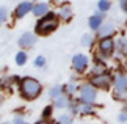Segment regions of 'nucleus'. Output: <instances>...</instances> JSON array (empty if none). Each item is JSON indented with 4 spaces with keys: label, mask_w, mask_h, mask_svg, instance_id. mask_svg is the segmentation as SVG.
<instances>
[{
    "label": "nucleus",
    "mask_w": 127,
    "mask_h": 124,
    "mask_svg": "<svg viewBox=\"0 0 127 124\" xmlns=\"http://www.w3.org/2000/svg\"><path fill=\"white\" fill-rule=\"evenodd\" d=\"M119 6H121V9L127 14V0H119Z\"/></svg>",
    "instance_id": "a878e982"
},
{
    "label": "nucleus",
    "mask_w": 127,
    "mask_h": 124,
    "mask_svg": "<svg viewBox=\"0 0 127 124\" xmlns=\"http://www.w3.org/2000/svg\"><path fill=\"white\" fill-rule=\"evenodd\" d=\"M80 112L82 113H93V107L91 105H83V107L80 108Z\"/></svg>",
    "instance_id": "393cba45"
},
{
    "label": "nucleus",
    "mask_w": 127,
    "mask_h": 124,
    "mask_svg": "<svg viewBox=\"0 0 127 124\" xmlns=\"http://www.w3.org/2000/svg\"><path fill=\"white\" fill-rule=\"evenodd\" d=\"M32 9H33V6H32L30 2H22V3H19L16 6V16L21 19V17L25 16L28 11H32Z\"/></svg>",
    "instance_id": "6e6552de"
},
{
    "label": "nucleus",
    "mask_w": 127,
    "mask_h": 124,
    "mask_svg": "<svg viewBox=\"0 0 127 124\" xmlns=\"http://www.w3.org/2000/svg\"><path fill=\"white\" fill-rule=\"evenodd\" d=\"M19 46L21 47H32L33 44L36 42V36L33 33H30V32H27V33H24L21 38H19Z\"/></svg>",
    "instance_id": "0eeeda50"
},
{
    "label": "nucleus",
    "mask_w": 127,
    "mask_h": 124,
    "mask_svg": "<svg viewBox=\"0 0 127 124\" xmlns=\"http://www.w3.org/2000/svg\"><path fill=\"white\" fill-rule=\"evenodd\" d=\"M44 64H46V58L44 57H38L35 60V66H38V68H42Z\"/></svg>",
    "instance_id": "4be33fe9"
},
{
    "label": "nucleus",
    "mask_w": 127,
    "mask_h": 124,
    "mask_svg": "<svg viewBox=\"0 0 127 124\" xmlns=\"http://www.w3.org/2000/svg\"><path fill=\"white\" fill-rule=\"evenodd\" d=\"M118 121H119V123H127V108H126V110H124L123 113H119Z\"/></svg>",
    "instance_id": "5701e85b"
},
{
    "label": "nucleus",
    "mask_w": 127,
    "mask_h": 124,
    "mask_svg": "<svg viewBox=\"0 0 127 124\" xmlns=\"http://www.w3.org/2000/svg\"><path fill=\"white\" fill-rule=\"evenodd\" d=\"M113 49H115V42L110 38H104L99 44V55L102 58H108L113 53Z\"/></svg>",
    "instance_id": "7ed1b4c3"
},
{
    "label": "nucleus",
    "mask_w": 127,
    "mask_h": 124,
    "mask_svg": "<svg viewBox=\"0 0 127 124\" xmlns=\"http://www.w3.org/2000/svg\"><path fill=\"white\" fill-rule=\"evenodd\" d=\"M50 115H52V108H50V107L44 108V112H42V118H49Z\"/></svg>",
    "instance_id": "bb28decb"
},
{
    "label": "nucleus",
    "mask_w": 127,
    "mask_h": 124,
    "mask_svg": "<svg viewBox=\"0 0 127 124\" xmlns=\"http://www.w3.org/2000/svg\"><path fill=\"white\" fill-rule=\"evenodd\" d=\"M58 27V19L55 14H46L36 25V32L39 35H47V33H52L55 28Z\"/></svg>",
    "instance_id": "f03ea898"
},
{
    "label": "nucleus",
    "mask_w": 127,
    "mask_h": 124,
    "mask_svg": "<svg viewBox=\"0 0 127 124\" xmlns=\"http://www.w3.org/2000/svg\"><path fill=\"white\" fill-rule=\"evenodd\" d=\"M93 44V36L91 35H83V36H82V46H91Z\"/></svg>",
    "instance_id": "a211bd4d"
},
{
    "label": "nucleus",
    "mask_w": 127,
    "mask_h": 124,
    "mask_svg": "<svg viewBox=\"0 0 127 124\" xmlns=\"http://www.w3.org/2000/svg\"><path fill=\"white\" fill-rule=\"evenodd\" d=\"M104 64H94V69H93V72H94V74H104Z\"/></svg>",
    "instance_id": "aec40b11"
},
{
    "label": "nucleus",
    "mask_w": 127,
    "mask_h": 124,
    "mask_svg": "<svg viewBox=\"0 0 127 124\" xmlns=\"http://www.w3.org/2000/svg\"><path fill=\"white\" fill-rule=\"evenodd\" d=\"M66 90H67V94H74L75 90H77V86L74 85V83H69V85L66 86Z\"/></svg>",
    "instance_id": "b1692460"
},
{
    "label": "nucleus",
    "mask_w": 127,
    "mask_h": 124,
    "mask_svg": "<svg viewBox=\"0 0 127 124\" xmlns=\"http://www.w3.org/2000/svg\"><path fill=\"white\" fill-rule=\"evenodd\" d=\"M93 85L97 88H108L110 86V77L107 74H97V76L93 79Z\"/></svg>",
    "instance_id": "423d86ee"
},
{
    "label": "nucleus",
    "mask_w": 127,
    "mask_h": 124,
    "mask_svg": "<svg viewBox=\"0 0 127 124\" xmlns=\"http://www.w3.org/2000/svg\"><path fill=\"white\" fill-rule=\"evenodd\" d=\"M33 14H35V16H44V14H47V11H49V5L47 3H38V5H35V6H33Z\"/></svg>",
    "instance_id": "f8f14e48"
},
{
    "label": "nucleus",
    "mask_w": 127,
    "mask_h": 124,
    "mask_svg": "<svg viewBox=\"0 0 127 124\" xmlns=\"http://www.w3.org/2000/svg\"><path fill=\"white\" fill-rule=\"evenodd\" d=\"M71 14H72V9H71L69 6H63V8L60 9V16H61L63 19H66V21L71 17Z\"/></svg>",
    "instance_id": "dca6fc26"
},
{
    "label": "nucleus",
    "mask_w": 127,
    "mask_h": 124,
    "mask_svg": "<svg viewBox=\"0 0 127 124\" xmlns=\"http://www.w3.org/2000/svg\"><path fill=\"white\" fill-rule=\"evenodd\" d=\"M80 99L85 104H93L96 101V90L91 85H85L80 88Z\"/></svg>",
    "instance_id": "20e7f679"
},
{
    "label": "nucleus",
    "mask_w": 127,
    "mask_h": 124,
    "mask_svg": "<svg viewBox=\"0 0 127 124\" xmlns=\"http://www.w3.org/2000/svg\"><path fill=\"white\" fill-rule=\"evenodd\" d=\"M97 6H99V11L104 13V11H107V9H110V2L108 0H100Z\"/></svg>",
    "instance_id": "f3484780"
},
{
    "label": "nucleus",
    "mask_w": 127,
    "mask_h": 124,
    "mask_svg": "<svg viewBox=\"0 0 127 124\" xmlns=\"http://www.w3.org/2000/svg\"><path fill=\"white\" fill-rule=\"evenodd\" d=\"M13 123H16V124H19V123H25V120H24V116H16L13 120Z\"/></svg>",
    "instance_id": "c85d7f7f"
},
{
    "label": "nucleus",
    "mask_w": 127,
    "mask_h": 124,
    "mask_svg": "<svg viewBox=\"0 0 127 124\" xmlns=\"http://www.w3.org/2000/svg\"><path fill=\"white\" fill-rule=\"evenodd\" d=\"M6 16H8V11H6V8H0V24L6 21Z\"/></svg>",
    "instance_id": "412c9836"
},
{
    "label": "nucleus",
    "mask_w": 127,
    "mask_h": 124,
    "mask_svg": "<svg viewBox=\"0 0 127 124\" xmlns=\"http://www.w3.org/2000/svg\"><path fill=\"white\" fill-rule=\"evenodd\" d=\"M115 86L118 93H126L127 91V77L123 76V74H119V76H116L115 79Z\"/></svg>",
    "instance_id": "1a4fd4ad"
},
{
    "label": "nucleus",
    "mask_w": 127,
    "mask_h": 124,
    "mask_svg": "<svg viewBox=\"0 0 127 124\" xmlns=\"http://www.w3.org/2000/svg\"><path fill=\"white\" fill-rule=\"evenodd\" d=\"M16 63L19 64V66H22V64L27 63V53L25 52H19L16 55Z\"/></svg>",
    "instance_id": "2eb2a0df"
},
{
    "label": "nucleus",
    "mask_w": 127,
    "mask_h": 124,
    "mask_svg": "<svg viewBox=\"0 0 127 124\" xmlns=\"http://www.w3.org/2000/svg\"><path fill=\"white\" fill-rule=\"evenodd\" d=\"M113 30H115V24L108 22V24H105V25H100V28L97 30V33H99V36L105 38V36H110V35L113 33Z\"/></svg>",
    "instance_id": "9d476101"
},
{
    "label": "nucleus",
    "mask_w": 127,
    "mask_h": 124,
    "mask_svg": "<svg viewBox=\"0 0 127 124\" xmlns=\"http://www.w3.org/2000/svg\"><path fill=\"white\" fill-rule=\"evenodd\" d=\"M55 107H58V108H64V107H69V101H67V99L63 96L60 97H57V102H55Z\"/></svg>",
    "instance_id": "4468645a"
},
{
    "label": "nucleus",
    "mask_w": 127,
    "mask_h": 124,
    "mask_svg": "<svg viewBox=\"0 0 127 124\" xmlns=\"http://www.w3.org/2000/svg\"><path fill=\"white\" fill-rule=\"evenodd\" d=\"M116 44H118V50H119V52H124V50H126V47H127V41H126L124 38H121Z\"/></svg>",
    "instance_id": "6ab92c4d"
},
{
    "label": "nucleus",
    "mask_w": 127,
    "mask_h": 124,
    "mask_svg": "<svg viewBox=\"0 0 127 124\" xmlns=\"http://www.w3.org/2000/svg\"><path fill=\"white\" fill-rule=\"evenodd\" d=\"M102 19H104V14H102V11H100V13H97L96 16H93L90 19V27L93 28V30H99L100 25H102Z\"/></svg>",
    "instance_id": "9b49d317"
},
{
    "label": "nucleus",
    "mask_w": 127,
    "mask_h": 124,
    "mask_svg": "<svg viewBox=\"0 0 127 124\" xmlns=\"http://www.w3.org/2000/svg\"><path fill=\"white\" fill-rule=\"evenodd\" d=\"M41 90H42L41 83L38 80H35V79L27 77V79H24L22 83H21V93H22V96L27 97V99L38 97L41 94Z\"/></svg>",
    "instance_id": "f257e3e1"
},
{
    "label": "nucleus",
    "mask_w": 127,
    "mask_h": 124,
    "mask_svg": "<svg viewBox=\"0 0 127 124\" xmlns=\"http://www.w3.org/2000/svg\"><path fill=\"white\" fill-rule=\"evenodd\" d=\"M60 123H72V118L67 115H63V116H60Z\"/></svg>",
    "instance_id": "cd10ccee"
},
{
    "label": "nucleus",
    "mask_w": 127,
    "mask_h": 124,
    "mask_svg": "<svg viewBox=\"0 0 127 124\" xmlns=\"http://www.w3.org/2000/svg\"><path fill=\"white\" fill-rule=\"evenodd\" d=\"M72 64H74V68H75V71H85V68H86V64H88V57L85 55H82V53H77V55L72 58Z\"/></svg>",
    "instance_id": "39448f33"
},
{
    "label": "nucleus",
    "mask_w": 127,
    "mask_h": 124,
    "mask_svg": "<svg viewBox=\"0 0 127 124\" xmlns=\"http://www.w3.org/2000/svg\"><path fill=\"white\" fill-rule=\"evenodd\" d=\"M63 94V86L60 85H57V86H52L50 88V91H49V96H50L52 99H57V97H60Z\"/></svg>",
    "instance_id": "ddd939ff"
}]
</instances>
